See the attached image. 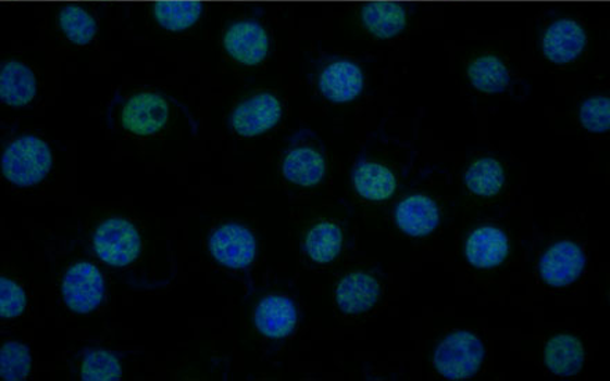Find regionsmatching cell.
Returning a JSON list of instances; mask_svg holds the SVG:
<instances>
[{
	"mask_svg": "<svg viewBox=\"0 0 610 381\" xmlns=\"http://www.w3.org/2000/svg\"><path fill=\"white\" fill-rule=\"evenodd\" d=\"M52 165V150L34 135H23L13 140L2 155L3 177L22 188L42 182Z\"/></svg>",
	"mask_w": 610,
	"mask_h": 381,
	"instance_id": "obj_1",
	"label": "cell"
},
{
	"mask_svg": "<svg viewBox=\"0 0 610 381\" xmlns=\"http://www.w3.org/2000/svg\"><path fill=\"white\" fill-rule=\"evenodd\" d=\"M169 98L159 92H139L129 98L117 97L114 110L109 113L117 114V122L129 134L149 137L164 129L170 118Z\"/></svg>",
	"mask_w": 610,
	"mask_h": 381,
	"instance_id": "obj_2",
	"label": "cell"
},
{
	"mask_svg": "<svg viewBox=\"0 0 610 381\" xmlns=\"http://www.w3.org/2000/svg\"><path fill=\"white\" fill-rule=\"evenodd\" d=\"M484 355L486 350L477 335L458 330L437 345L433 364L444 378L465 380L478 372Z\"/></svg>",
	"mask_w": 610,
	"mask_h": 381,
	"instance_id": "obj_3",
	"label": "cell"
},
{
	"mask_svg": "<svg viewBox=\"0 0 610 381\" xmlns=\"http://www.w3.org/2000/svg\"><path fill=\"white\" fill-rule=\"evenodd\" d=\"M94 250L110 267L128 268L142 252V238L129 220L110 218L103 220L96 229Z\"/></svg>",
	"mask_w": 610,
	"mask_h": 381,
	"instance_id": "obj_4",
	"label": "cell"
},
{
	"mask_svg": "<svg viewBox=\"0 0 610 381\" xmlns=\"http://www.w3.org/2000/svg\"><path fill=\"white\" fill-rule=\"evenodd\" d=\"M326 160L316 137L309 129L291 137L282 160V174L289 182L302 188L316 187L325 177Z\"/></svg>",
	"mask_w": 610,
	"mask_h": 381,
	"instance_id": "obj_5",
	"label": "cell"
},
{
	"mask_svg": "<svg viewBox=\"0 0 610 381\" xmlns=\"http://www.w3.org/2000/svg\"><path fill=\"white\" fill-rule=\"evenodd\" d=\"M64 304L77 314H89L102 305L105 295L103 275L90 263L69 268L62 283Z\"/></svg>",
	"mask_w": 610,
	"mask_h": 381,
	"instance_id": "obj_6",
	"label": "cell"
},
{
	"mask_svg": "<svg viewBox=\"0 0 610 381\" xmlns=\"http://www.w3.org/2000/svg\"><path fill=\"white\" fill-rule=\"evenodd\" d=\"M209 249L213 258L222 267L246 269L254 263L257 242L249 228L231 223L214 230L210 236Z\"/></svg>",
	"mask_w": 610,
	"mask_h": 381,
	"instance_id": "obj_7",
	"label": "cell"
},
{
	"mask_svg": "<svg viewBox=\"0 0 610 381\" xmlns=\"http://www.w3.org/2000/svg\"><path fill=\"white\" fill-rule=\"evenodd\" d=\"M282 114L284 109L279 99L271 93H259L235 107L229 117V125L240 137L254 138L275 128Z\"/></svg>",
	"mask_w": 610,
	"mask_h": 381,
	"instance_id": "obj_8",
	"label": "cell"
},
{
	"mask_svg": "<svg viewBox=\"0 0 610 381\" xmlns=\"http://www.w3.org/2000/svg\"><path fill=\"white\" fill-rule=\"evenodd\" d=\"M222 43L232 59L249 67L264 62L270 52L269 33L257 20H241L232 24Z\"/></svg>",
	"mask_w": 610,
	"mask_h": 381,
	"instance_id": "obj_9",
	"label": "cell"
},
{
	"mask_svg": "<svg viewBox=\"0 0 610 381\" xmlns=\"http://www.w3.org/2000/svg\"><path fill=\"white\" fill-rule=\"evenodd\" d=\"M586 267V254L572 242L555 243L539 261V274L544 282L553 288L576 282Z\"/></svg>",
	"mask_w": 610,
	"mask_h": 381,
	"instance_id": "obj_10",
	"label": "cell"
},
{
	"mask_svg": "<svg viewBox=\"0 0 610 381\" xmlns=\"http://www.w3.org/2000/svg\"><path fill=\"white\" fill-rule=\"evenodd\" d=\"M586 29L571 18L557 20L543 37V53L553 64L574 62L586 50Z\"/></svg>",
	"mask_w": 610,
	"mask_h": 381,
	"instance_id": "obj_11",
	"label": "cell"
},
{
	"mask_svg": "<svg viewBox=\"0 0 610 381\" xmlns=\"http://www.w3.org/2000/svg\"><path fill=\"white\" fill-rule=\"evenodd\" d=\"M364 73L350 60H336L322 72L318 87L332 103H349L364 90Z\"/></svg>",
	"mask_w": 610,
	"mask_h": 381,
	"instance_id": "obj_12",
	"label": "cell"
},
{
	"mask_svg": "<svg viewBox=\"0 0 610 381\" xmlns=\"http://www.w3.org/2000/svg\"><path fill=\"white\" fill-rule=\"evenodd\" d=\"M299 320L297 308L289 297L269 295L262 299L254 310L257 330L265 338L281 340L294 333Z\"/></svg>",
	"mask_w": 610,
	"mask_h": 381,
	"instance_id": "obj_13",
	"label": "cell"
},
{
	"mask_svg": "<svg viewBox=\"0 0 610 381\" xmlns=\"http://www.w3.org/2000/svg\"><path fill=\"white\" fill-rule=\"evenodd\" d=\"M396 223L402 232L413 238H423L440 224V209L426 195H410L397 205Z\"/></svg>",
	"mask_w": 610,
	"mask_h": 381,
	"instance_id": "obj_14",
	"label": "cell"
},
{
	"mask_svg": "<svg viewBox=\"0 0 610 381\" xmlns=\"http://www.w3.org/2000/svg\"><path fill=\"white\" fill-rule=\"evenodd\" d=\"M466 258L472 267L488 269L506 261L509 242L502 230L493 227L478 228L466 242Z\"/></svg>",
	"mask_w": 610,
	"mask_h": 381,
	"instance_id": "obj_15",
	"label": "cell"
},
{
	"mask_svg": "<svg viewBox=\"0 0 610 381\" xmlns=\"http://www.w3.org/2000/svg\"><path fill=\"white\" fill-rule=\"evenodd\" d=\"M379 295V282L365 272L347 275L336 289L337 305L346 314L365 313L377 303Z\"/></svg>",
	"mask_w": 610,
	"mask_h": 381,
	"instance_id": "obj_16",
	"label": "cell"
},
{
	"mask_svg": "<svg viewBox=\"0 0 610 381\" xmlns=\"http://www.w3.org/2000/svg\"><path fill=\"white\" fill-rule=\"evenodd\" d=\"M361 22L372 37L391 39L404 31L408 16L402 4L388 2V0H376L362 8Z\"/></svg>",
	"mask_w": 610,
	"mask_h": 381,
	"instance_id": "obj_17",
	"label": "cell"
},
{
	"mask_svg": "<svg viewBox=\"0 0 610 381\" xmlns=\"http://www.w3.org/2000/svg\"><path fill=\"white\" fill-rule=\"evenodd\" d=\"M37 77L24 63L10 60L0 68V99L10 107H25L37 94Z\"/></svg>",
	"mask_w": 610,
	"mask_h": 381,
	"instance_id": "obj_18",
	"label": "cell"
},
{
	"mask_svg": "<svg viewBox=\"0 0 610 381\" xmlns=\"http://www.w3.org/2000/svg\"><path fill=\"white\" fill-rule=\"evenodd\" d=\"M352 183L358 194L372 202H383L396 192L397 180L385 165L361 160L352 170Z\"/></svg>",
	"mask_w": 610,
	"mask_h": 381,
	"instance_id": "obj_19",
	"label": "cell"
},
{
	"mask_svg": "<svg viewBox=\"0 0 610 381\" xmlns=\"http://www.w3.org/2000/svg\"><path fill=\"white\" fill-rule=\"evenodd\" d=\"M584 355L582 341L571 334H558L547 343L546 365L553 374L572 378L582 370Z\"/></svg>",
	"mask_w": 610,
	"mask_h": 381,
	"instance_id": "obj_20",
	"label": "cell"
},
{
	"mask_svg": "<svg viewBox=\"0 0 610 381\" xmlns=\"http://www.w3.org/2000/svg\"><path fill=\"white\" fill-rule=\"evenodd\" d=\"M203 10L199 0H161L154 4L153 16L166 31L183 33L198 24Z\"/></svg>",
	"mask_w": 610,
	"mask_h": 381,
	"instance_id": "obj_21",
	"label": "cell"
},
{
	"mask_svg": "<svg viewBox=\"0 0 610 381\" xmlns=\"http://www.w3.org/2000/svg\"><path fill=\"white\" fill-rule=\"evenodd\" d=\"M468 78L483 93H501L511 84L506 63L491 54L473 60L468 67Z\"/></svg>",
	"mask_w": 610,
	"mask_h": 381,
	"instance_id": "obj_22",
	"label": "cell"
},
{
	"mask_svg": "<svg viewBox=\"0 0 610 381\" xmlns=\"http://www.w3.org/2000/svg\"><path fill=\"white\" fill-rule=\"evenodd\" d=\"M343 233L337 225L321 223L307 234L306 252L318 264H329L341 252Z\"/></svg>",
	"mask_w": 610,
	"mask_h": 381,
	"instance_id": "obj_23",
	"label": "cell"
},
{
	"mask_svg": "<svg viewBox=\"0 0 610 381\" xmlns=\"http://www.w3.org/2000/svg\"><path fill=\"white\" fill-rule=\"evenodd\" d=\"M465 183L472 193L482 195V198H491L499 193L506 183V174L497 160L481 158L468 168Z\"/></svg>",
	"mask_w": 610,
	"mask_h": 381,
	"instance_id": "obj_24",
	"label": "cell"
},
{
	"mask_svg": "<svg viewBox=\"0 0 610 381\" xmlns=\"http://www.w3.org/2000/svg\"><path fill=\"white\" fill-rule=\"evenodd\" d=\"M59 27L64 37L78 47L92 42L98 34V22L77 4H69L59 13Z\"/></svg>",
	"mask_w": 610,
	"mask_h": 381,
	"instance_id": "obj_25",
	"label": "cell"
},
{
	"mask_svg": "<svg viewBox=\"0 0 610 381\" xmlns=\"http://www.w3.org/2000/svg\"><path fill=\"white\" fill-rule=\"evenodd\" d=\"M79 376L87 381L120 380L123 378V369L114 353L102 348H87L80 359Z\"/></svg>",
	"mask_w": 610,
	"mask_h": 381,
	"instance_id": "obj_26",
	"label": "cell"
},
{
	"mask_svg": "<svg viewBox=\"0 0 610 381\" xmlns=\"http://www.w3.org/2000/svg\"><path fill=\"white\" fill-rule=\"evenodd\" d=\"M32 353L17 341L4 343L0 351V376L3 380L17 381L28 378L32 372Z\"/></svg>",
	"mask_w": 610,
	"mask_h": 381,
	"instance_id": "obj_27",
	"label": "cell"
},
{
	"mask_svg": "<svg viewBox=\"0 0 610 381\" xmlns=\"http://www.w3.org/2000/svg\"><path fill=\"white\" fill-rule=\"evenodd\" d=\"M580 123L593 134H605L610 129V100L605 97L587 99L578 112Z\"/></svg>",
	"mask_w": 610,
	"mask_h": 381,
	"instance_id": "obj_28",
	"label": "cell"
},
{
	"mask_svg": "<svg viewBox=\"0 0 610 381\" xmlns=\"http://www.w3.org/2000/svg\"><path fill=\"white\" fill-rule=\"evenodd\" d=\"M25 305H27V295L22 285L13 282L7 276H2L0 279V317L3 319L18 318L24 313Z\"/></svg>",
	"mask_w": 610,
	"mask_h": 381,
	"instance_id": "obj_29",
	"label": "cell"
}]
</instances>
